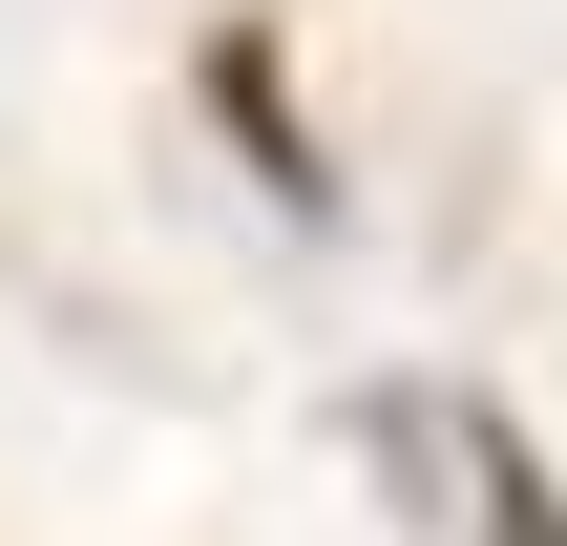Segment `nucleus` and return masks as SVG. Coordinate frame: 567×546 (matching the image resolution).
Here are the masks:
<instances>
[{"instance_id":"f257e3e1","label":"nucleus","mask_w":567,"mask_h":546,"mask_svg":"<svg viewBox=\"0 0 567 546\" xmlns=\"http://www.w3.org/2000/svg\"><path fill=\"white\" fill-rule=\"evenodd\" d=\"M210 126H231V147H252V189H274V210H295V231H337V147H316V126H295V84H274V42H252V21H231V42H210Z\"/></svg>"},{"instance_id":"f03ea898","label":"nucleus","mask_w":567,"mask_h":546,"mask_svg":"<svg viewBox=\"0 0 567 546\" xmlns=\"http://www.w3.org/2000/svg\"><path fill=\"white\" fill-rule=\"evenodd\" d=\"M463 505H484V546H567V484H547V442H526V421H484V442H463Z\"/></svg>"}]
</instances>
